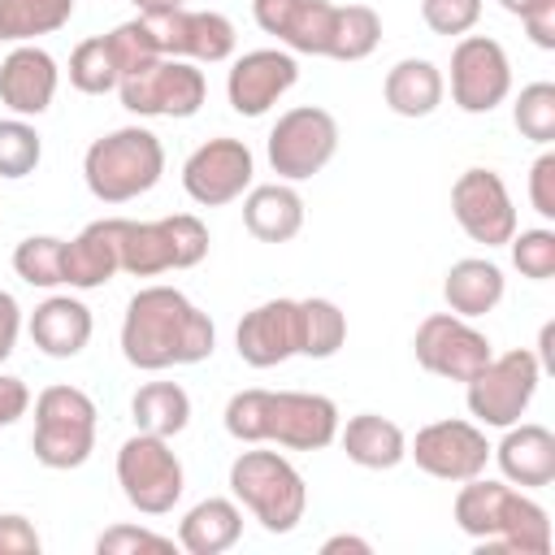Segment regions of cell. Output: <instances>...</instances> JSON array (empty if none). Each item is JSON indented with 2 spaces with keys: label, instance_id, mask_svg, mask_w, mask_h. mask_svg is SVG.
Listing matches in <instances>:
<instances>
[{
  "label": "cell",
  "instance_id": "cell-1",
  "mask_svg": "<svg viewBox=\"0 0 555 555\" xmlns=\"http://www.w3.org/2000/svg\"><path fill=\"white\" fill-rule=\"evenodd\" d=\"M217 347V325L204 308H195L178 286H143L130 295L121 317V356L143 369H178L199 364Z\"/></svg>",
  "mask_w": 555,
  "mask_h": 555
},
{
  "label": "cell",
  "instance_id": "cell-2",
  "mask_svg": "<svg viewBox=\"0 0 555 555\" xmlns=\"http://www.w3.org/2000/svg\"><path fill=\"white\" fill-rule=\"evenodd\" d=\"M221 421L225 434L247 447L278 442L286 451H321L338 438V403L312 390H234Z\"/></svg>",
  "mask_w": 555,
  "mask_h": 555
},
{
  "label": "cell",
  "instance_id": "cell-3",
  "mask_svg": "<svg viewBox=\"0 0 555 555\" xmlns=\"http://www.w3.org/2000/svg\"><path fill=\"white\" fill-rule=\"evenodd\" d=\"M460 533H468L481 551L503 555H546L551 551V516L538 499L520 494L512 481L468 477L460 481L451 507Z\"/></svg>",
  "mask_w": 555,
  "mask_h": 555
},
{
  "label": "cell",
  "instance_id": "cell-4",
  "mask_svg": "<svg viewBox=\"0 0 555 555\" xmlns=\"http://www.w3.org/2000/svg\"><path fill=\"white\" fill-rule=\"evenodd\" d=\"M165 173V147L147 126H121L100 134L82 156L87 191L100 204H130L147 195Z\"/></svg>",
  "mask_w": 555,
  "mask_h": 555
},
{
  "label": "cell",
  "instance_id": "cell-5",
  "mask_svg": "<svg viewBox=\"0 0 555 555\" xmlns=\"http://www.w3.org/2000/svg\"><path fill=\"white\" fill-rule=\"evenodd\" d=\"M230 494L260 520L264 533H291L308 512V486L278 451H238L230 464Z\"/></svg>",
  "mask_w": 555,
  "mask_h": 555
},
{
  "label": "cell",
  "instance_id": "cell-6",
  "mask_svg": "<svg viewBox=\"0 0 555 555\" xmlns=\"http://www.w3.org/2000/svg\"><path fill=\"white\" fill-rule=\"evenodd\" d=\"M95 399L78 386H48L35 399V434H30V451L43 468H82L95 451Z\"/></svg>",
  "mask_w": 555,
  "mask_h": 555
},
{
  "label": "cell",
  "instance_id": "cell-7",
  "mask_svg": "<svg viewBox=\"0 0 555 555\" xmlns=\"http://www.w3.org/2000/svg\"><path fill=\"white\" fill-rule=\"evenodd\" d=\"M208 256V225L195 212L160 221H121V273L156 278L169 269H195Z\"/></svg>",
  "mask_w": 555,
  "mask_h": 555
},
{
  "label": "cell",
  "instance_id": "cell-8",
  "mask_svg": "<svg viewBox=\"0 0 555 555\" xmlns=\"http://www.w3.org/2000/svg\"><path fill=\"white\" fill-rule=\"evenodd\" d=\"M538 382H542L538 356L529 347H512L503 356H490L481 364V373H473L464 382V399H468V412L481 425L507 429L529 412V403L538 395Z\"/></svg>",
  "mask_w": 555,
  "mask_h": 555
},
{
  "label": "cell",
  "instance_id": "cell-9",
  "mask_svg": "<svg viewBox=\"0 0 555 555\" xmlns=\"http://www.w3.org/2000/svg\"><path fill=\"white\" fill-rule=\"evenodd\" d=\"M117 486L126 494V503L143 516H165L173 512V503L186 490V473L182 460L173 455L169 438L160 434H134L121 442L117 451Z\"/></svg>",
  "mask_w": 555,
  "mask_h": 555
},
{
  "label": "cell",
  "instance_id": "cell-10",
  "mask_svg": "<svg viewBox=\"0 0 555 555\" xmlns=\"http://www.w3.org/2000/svg\"><path fill=\"white\" fill-rule=\"evenodd\" d=\"M117 95L134 117H195L208 95V82L195 61L156 56L126 74L117 82Z\"/></svg>",
  "mask_w": 555,
  "mask_h": 555
},
{
  "label": "cell",
  "instance_id": "cell-11",
  "mask_svg": "<svg viewBox=\"0 0 555 555\" xmlns=\"http://www.w3.org/2000/svg\"><path fill=\"white\" fill-rule=\"evenodd\" d=\"M338 152V121L321 104H299L269 130V165L282 182H304L321 173Z\"/></svg>",
  "mask_w": 555,
  "mask_h": 555
},
{
  "label": "cell",
  "instance_id": "cell-12",
  "mask_svg": "<svg viewBox=\"0 0 555 555\" xmlns=\"http://www.w3.org/2000/svg\"><path fill=\"white\" fill-rule=\"evenodd\" d=\"M412 356H416V364H421L425 373H434V377L468 382L473 373H481V364H486L494 351H490V338H486L468 317L429 312V317L416 325Z\"/></svg>",
  "mask_w": 555,
  "mask_h": 555
},
{
  "label": "cell",
  "instance_id": "cell-13",
  "mask_svg": "<svg viewBox=\"0 0 555 555\" xmlns=\"http://www.w3.org/2000/svg\"><path fill=\"white\" fill-rule=\"evenodd\" d=\"M156 52L160 56H182V61H204V65H217V61H230L234 56V22L225 13H212V9H169V13H139Z\"/></svg>",
  "mask_w": 555,
  "mask_h": 555
},
{
  "label": "cell",
  "instance_id": "cell-14",
  "mask_svg": "<svg viewBox=\"0 0 555 555\" xmlns=\"http://www.w3.org/2000/svg\"><path fill=\"white\" fill-rule=\"evenodd\" d=\"M512 95V61L490 35H460L451 48V100L464 113H490Z\"/></svg>",
  "mask_w": 555,
  "mask_h": 555
},
{
  "label": "cell",
  "instance_id": "cell-15",
  "mask_svg": "<svg viewBox=\"0 0 555 555\" xmlns=\"http://www.w3.org/2000/svg\"><path fill=\"white\" fill-rule=\"evenodd\" d=\"M408 455L416 460L421 473L438 477V481H468L486 473L490 460V442L481 434L477 421H429L416 429V438L408 442Z\"/></svg>",
  "mask_w": 555,
  "mask_h": 555
},
{
  "label": "cell",
  "instance_id": "cell-16",
  "mask_svg": "<svg viewBox=\"0 0 555 555\" xmlns=\"http://www.w3.org/2000/svg\"><path fill=\"white\" fill-rule=\"evenodd\" d=\"M251 173H256V160H251V147L243 139H208L199 143L186 165H182V191L199 204V208H221L230 199H238L247 186H251Z\"/></svg>",
  "mask_w": 555,
  "mask_h": 555
},
{
  "label": "cell",
  "instance_id": "cell-17",
  "mask_svg": "<svg viewBox=\"0 0 555 555\" xmlns=\"http://www.w3.org/2000/svg\"><path fill=\"white\" fill-rule=\"evenodd\" d=\"M451 212L473 243L503 247L516 234V204L507 195V182L494 169H481V165L464 169L451 186Z\"/></svg>",
  "mask_w": 555,
  "mask_h": 555
},
{
  "label": "cell",
  "instance_id": "cell-18",
  "mask_svg": "<svg viewBox=\"0 0 555 555\" xmlns=\"http://www.w3.org/2000/svg\"><path fill=\"white\" fill-rule=\"evenodd\" d=\"M299 82V61L286 48L243 52L225 74V100L238 117H264Z\"/></svg>",
  "mask_w": 555,
  "mask_h": 555
},
{
  "label": "cell",
  "instance_id": "cell-19",
  "mask_svg": "<svg viewBox=\"0 0 555 555\" xmlns=\"http://www.w3.org/2000/svg\"><path fill=\"white\" fill-rule=\"evenodd\" d=\"M234 351L251 369H273L299 356V299H264L243 312L234 330Z\"/></svg>",
  "mask_w": 555,
  "mask_h": 555
},
{
  "label": "cell",
  "instance_id": "cell-20",
  "mask_svg": "<svg viewBox=\"0 0 555 555\" xmlns=\"http://www.w3.org/2000/svg\"><path fill=\"white\" fill-rule=\"evenodd\" d=\"M334 9L338 4L330 0H251L256 26L273 35L286 52H304V56H325Z\"/></svg>",
  "mask_w": 555,
  "mask_h": 555
},
{
  "label": "cell",
  "instance_id": "cell-21",
  "mask_svg": "<svg viewBox=\"0 0 555 555\" xmlns=\"http://www.w3.org/2000/svg\"><path fill=\"white\" fill-rule=\"evenodd\" d=\"M56 82H61V69H56L52 52H43L35 43H13V52L0 61V104L13 117L48 113L56 100Z\"/></svg>",
  "mask_w": 555,
  "mask_h": 555
},
{
  "label": "cell",
  "instance_id": "cell-22",
  "mask_svg": "<svg viewBox=\"0 0 555 555\" xmlns=\"http://www.w3.org/2000/svg\"><path fill=\"white\" fill-rule=\"evenodd\" d=\"M121 221L126 217H104L82 225L74 238H65V286L74 291H95L121 273Z\"/></svg>",
  "mask_w": 555,
  "mask_h": 555
},
{
  "label": "cell",
  "instance_id": "cell-23",
  "mask_svg": "<svg viewBox=\"0 0 555 555\" xmlns=\"http://www.w3.org/2000/svg\"><path fill=\"white\" fill-rule=\"evenodd\" d=\"M490 455L499 460V473L520 490H538L555 481V434L546 425L533 421L507 425L503 442L490 447Z\"/></svg>",
  "mask_w": 555,
  "mask_h": 555
},
{
  "label": "cell",
  "instance_id": "cell-24",
  "mask_svg": "<svg viewBox=\"0 0 555 555\" xmlns=\"http://www.w3.org/2000/svg\"><path fill=\"white\" fill-rule=\"evenodd\" d=\"M91 308L74 295H48L35 312H30V338L43 356L52 360H74L87 343H91Z\"/></svg>",
  "mask_w": 555,
  "mask_h": 555
},
{
  "label": "cell",
  "instance_id": "cell-25",
  "mask_svg": "<svg viewBox=\"0 0 555 555\" xmlns=\"http://www.w3.org/2000/svg\"><path fill=\"white\" fill-rule=\"evenodd\" d=\"M243 225L260 243H291L304 230V195L291 182H260L243 195Z\"/></svg>",
  "mask_w": 555,
  "mask_h": 555
},
{
  "label": "cell",
  "instance_id": "cell-26",
  "mask_svg": "<svg viewBox=\"0 0 555 555\" xmlns=\"http://www.w3.org/2000/svg\"><path fill=\"white\" fill-rule=\"evenodd\" d=\"M338 442L351 464L373 468V473H386L408 460V434L390 416H377V412L347 416V425H338Z\"/></svg>",
  "mask_w": 555,
  "mask_h": 555
},
{
  "label": "cell",
  "instance_id": "cell-27",
  "mask_svg": "<svg viewBox=\"0 0 555 555\" xmlns=\"http://www.w3.org/2000/svg\"><path fill=\"white\" fill-rule=\"evenodd\" d=\"M382 95H386V108L395 117H429L447 95V78H442V69L434 61L403 56V61H395L386 69Z\"/></svg>",
  "mask_w": 555,
  "mask_h": 555
},
{
  "label": "cell",
  "instance_id": "cell-28",
  "mask_svg": "<svg viewBox=\"0 0 555 555\" xmlns=\"http://www.w3.org/2000/svg\"><path fill=\"white\" fill-rule=\"evenodd\" d=\"M503 291H507L503 269H499L494 260H486V256H464V260H455V264L447 269V278H442V299H447V308H451L455 317H468V321L494 312L499 299H503Z\"/></svg>",
  "mask_w": 555,
  "mask_h": 555
},
{
  "label": "cell",
  "instance_id": "cell-29",
  "mask_svg": "<svg viewBox=\"0 0 555 555\" xmlns=\"http://www.w3.org/2000/svg\"><path fill=\"white\" fill-rule=\"evenodd\" d=\"M238 538H243V512L234 499H199L178 525V546L186 555H221Z\"/></svg>",
  "mask_w": 555,
  "mask_h": 555
},
{
  "label": "cell",
  "instance_id": "cell-30",
  "mask_svg": "<svg viewBox=\"0 0 555 555\" xmlns=\"http://www.w3.org/2000/svg\"><path fill=\"white\" fill-rule=\"evenodd\" d=\"M130 416L143 434H160L173 438L191 425V395L178 382H147L134 390L130 399Z\"/></svg>",
  "mask_w": 555,
  "mask_h": 555
},
{
  "label": "cell",
  "instance_id": "cell-31",
  "mask_svg": "<svg viewBox=\"0 0 555 555\" xmlns=\"http://www.w3.org/2000/svg\"><path fill=\"white\" fill-rule=\"evenodd\" d=\"M74 17V0H0V43H35Z\"/></svg>",
  "mask_w": 555,
  "mask_h": 555
},
{
  "label": "cell",
  "instance_id": "cell-32",
  "mask_svg": "<svg viewBox=\"0 0 555 555\" xmlns=\"http://www.w3.org/2000/svg\"><path fill=\"white\" fill-rule=\"evenodd\" d=\"M347 343V317L334 299L308 295L299 299V356L308 360H330Z\"/></svg>",
  "mask_w": 555,
  "mask_h": 555
},
{
  "label": "cell",
  "instance_id": "cell-33",
  "mask_svg": "<svg viewBox=\"0 0 555 555\" xmlns=\"http://www.w3.org/2000/svg\"><path fill=\"white\" fill-rule=\"evenodd\" d=\"M382 43V17L369 4H338L330 26V61H364Z\"/></svg>",
  "mask_w": 555,
  "mask_h": 555
},
{
  "label": "cell",
  "instance_id": "cell-34",
  "mask_svg": "<svg viewBox=\"0 0 555 555\" xmlns=\"http://www.w3.org/2000/svg\"><path fill=\"white\" fill-rule=\"evenodd\" d=\"M69 82H74V91H82V95L117 91L121 69H117V61H113L108 35H91V39H82V43L69 52Z\"/></svg>",
  "mask_w": 555,
  "mask_h": 555
},
{
  "label": "cell",
  "instance_id": "cell-35",
  "mask_svg": "<svg viewBox=\"0 0 555 555\" xmlns=\"http://www.w3.org/2000/svg\"><path fill=\"white\" fill-rule=\"evenodd\" d=\"M61 269H65V238L56 234H30L13 247V273L26 286H43V291L65 286Z\"/></svg>",
  "mask_w": 555,
  "mask_h": 555
},
{
  "label": "cell",
  "instance_id": "cell-36",
  "mask_svg": "<svg viewBox=\"0 0 555 555\" xmlns=\"http://www.w3.org/2000/svg\"><path fill=\"white\" fill-rule=\"evenodd\" d=\"M43 160V139L26 117L0 121V178H26Z\"/></svg>",
  "mask_w": 555,
  "mask_h": 555
},
{
  "label": "cell",
  "instance_id": "cell-37",
  "mask_svg": "<svg viewBox=\"0 0 555 555\" xmlns=\"http://www.w3.org/2000/svg\"><path fill=\"white\" fill-rule=\"evenodd\" d=\"M512 121L525 139L533 143H555V82H529L520 87L516 104H512Z\"/></svg>",
  "mask_w": 555,
  "mask_h": 555
},
{
  "label": "cell",
  "instance_id": "cell-38",
  "mask_svg": "<svg viewBox=\"0 0 555 555\" xmlns=\"http://www.w3.org/2000/svg\"><path fill=\"white\" fill-rule=\"evenodd\" d=\"M512 247V264L529 278V282H546L555 278V230L538 225V230H520L507 238Z\"/></svg>",
  "mask_w": 555,
  "mask_h": 555
},
{
  "label": "cell",
  "instance_id": "cell-39",
  "mask_svg": "<svg viewBox=\"0 0 555 555\" xmlns=\"http://www.w3.org/2000/svg\"><path fill=\"white\" fill-rule=\"evenodd\" d=\"M108 48H113V61H117L121 78H126V74H134L139 65H147V61H156V56H160V52H156V43H152V35H147V26H143V17L113 26V30H108Z\"/></svg>",
  "mask_w": 555,
  "mask_h": 555
},
{
  "label": "cell",
  "instance_id": "cell-40",
  "mask_svg": "<svg viewBox=\"0 0 555 555\" xmlns=\"http://www.w3.org/2000/svg\"><path fill=\"white\" fill-rule=\"evenodd\" d=\"M421 17L434 35H468L481 17V0H421Z\"/></svg>",
  "mask_w": 555,
  "mask_h": 555
},
{
  "label": "cell",
  "instance_id": "cell-41",
  "mask_svg": "<svg viewBox=\"0 0 555 555\" xmlns=\"http://www.w3.org/2000/svg\"><path fill=\"white\" fill-rule=\"evenodd\" d=\"M178 538H165V533H152V529H139V525H113L95 538V551L100 555H134V551H173Z\"/></svg>",
  "mask_w": 555,
  "mask_h": 555
},
{
  "label": "cell",
  "instance_id": "cell-42",
  "mask_svg": "<svg viewBox=\"0 0 555 555\" xmlns=\"http://www.w3.org/2000/svg\"><path fill=\"white\" fill-rule=\"evenodd\" d=\"M39 529L22 512H0V555H39Z\"/></svg>",
  "mask_w": 555,
  "mask_h": 555
},
{
  "label": "cell",
  "instance_id": "cell-43",
  "mask_svg": "<svg viewBox=\"0 0 555 555\" xmlns=\"http://www.w3.org/2000/svg\"><path fill=\"white\" fill-rule=\"evenodd\" d=\"M529 204L538 217H555V152H542L529 169Z\"/></svg>",
  "mask_w": 555,
  "mask_h": 555
},
{
  "label": "cell",
  "instance_id": "cell-44",
  "mask_svg": "<svg viewBox=\"0 0 555 555\" xmlns=\"http://www.w3.org/2000/svg\"><path fill=\"white\" fill-rule=\"evenodd\" d=\"M520 22H525V35H529L542 52H555V0H533V4L520 13Z\"/></svg>",
  "mask_w": 555,
  "mask_h": 555
},
{
  "label": "cell",
  "instance_id": "cell-45",
  "mask_svg": "<svg viewBox=\"0 0 555 555\" xmlns=\"http://www.w3.org/2000/svg\"><path fill=\"white\" fill-rule=\"evenodd\" d=\"M26 408H30L26 382L13 377V373H0V429H4V425H17V421L26 416Z\"/></svg>",
  "mask_w": 555,
  "mask_h": 555
},
{
  "label": "cell",
  "instance_id": "cell-46",
  "mask_svg": "<svg viewBox=\"0 0 555 555\" xmlns=\"http://www.w3.org/2000/svg\"><path fill=\"white\" fill-rule=\"evenodd\" d=\"M17 334H22V308H17V299L9 291H0V364L13 356Z\"/></svg>",
  "mask_w": 555,
  "mask_h": 555
},
{
  "label": "cell",
  "instance_id": "cell-47",
  "mask_svg": "<svg viewBox=\"0 0 555 555\" xmlns=\"http://www.w3.org/2000/svg\"><path fill=\"white\" fill-rule=\"evenodd\" d=\"M338 551H360V555H369L373 546H369V538H356V533H334V538L321 542V555H338Z\"/></svg>",
  "mask_w": 555,
  "mask_h": 555
},
{
  "label": "cell",
  "instance_id": "cell-48",
  "mask_svg": "<svg viewBox=\"0 0 555 555\" xmlns=\"http://www.w3.org/2000/svg\"><path fill=\"white\" fill-rule=\"evenodd\" d=\"M139 13H169V9H186V0H134Z\"/></svg>",
  "mask_w": 555,
  "mask_h": 555
},
{
  "label": "cell",
  "instance_id": "cell-49",
  "mask_svg": "<svg viewBox=\"0 0 555 555\" xmlns=\"http://www.w3.org/2000/svg\"><path fill=\"white\" fill-rule=\"evenodd\" d=\"M499 4H503V9H507V13H516V17H520V13H525V9H529V4H533V0H499Z\"/></svg>",
  "mask_w": 555,
  "mask_h": 555
}]
</instances>
